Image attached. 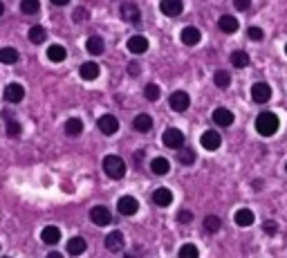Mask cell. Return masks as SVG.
Returning <instances> with one entry per match:
<instances>
[{
  "instance_id": "6da1fadb",
  "label": "cell",
  "mask_w": 287,
  "mask_h": 258,
  "mask_svg": "<svg viewBox=\"0 0 287 258\" xmlns=\"http://www.w3.org/2000/svg\"><path fill=\"white\" fill-rule=\"evenodd\" d=\"M256 130L263 137H272L278 130V117L274 113H260L256 117Z\"/></svg>"
},
{
  "instance_id": "7a4b0ae2",
  "label": "cell",
  "mask_w": 287,
  "mask_h": 258,
  "mask_svg": "<svg viewBox=\"0 0 287 258\" xmlns=\"http://www.w3.org/2000/svg\"><path fill=\"white\" fill-rule=\"evenodd\" d=\"M103 171H106L108 177H112V180H121V177L126 175V164L121 157H117V155H106V159H103Z\"/></svg>"
},
{
  "instance_id": "3957f363",
  "label": "cell",
  "mask_w": 287,
  "mask_h": 258,
  "mask_svg": "<svg viewBox=\"0 0 287 258\" xmlns=\"http://www.w3.org/2000/svg\"><path fill=\"white\" fill-rule=\"evenodd\" d=\"M90 220H92L94 225H99V227H106V225H110L112 213H110V209H108V207L97 204V207L90 209Z\"/></svg>"
},
{
  "instance_id": "277c9868",
  "label": "cell",
  "mask_w": 287,
  "mask_h": 258,
  "mask_svg": "<svg viewBox=\"0 0 287 258\" xmlns=\"http://www.w3.org/2000/svg\"><path fill=\"white\" fill-rule=\"evenodd\" d=\"M99 130L103 132V135H115L117 130H119V119L115 117V115H101L97 122Z\"/></svg>"
},
{
  "instance_id": "5b68a950",
  "label": "cell",
  "mask_w": 287,
  "mask_h": 258,
  "mask_svg": "<svg viewBox=\"0 0 287 258\" xmlns=\"http://www.w3.org/2000/svg\"><path fill=\"white\" fill-rule=\"evenodd\" d=\"M168 104H170V108H173L175 113H184V110L188 108V104H191V97H188L186 92L177 90V92H173V95H170Z\"/></svg>"
},
{
  "instance_id": "8992f818",
  "label": "cell",
  "mask_w": 287,
  "mask_h": 258,
  "mask_svg": "<svg viewBox=\"0 0 287 258\" xmlns=\"http://www.w3.org/2000/svg\"><path fill=\"white\" fill-rule=\"evenodd\" d=\"M159 9H161V14H164V16L175 18V16H179L184 11V5H182V0H161Z\"/></svg>"
},
{
  "instance_id": "52a82bcc",
  "label": "cell",
  "mask_w": 287,
  "mask_h": 258,
  "mask_svg": "<svg viewBox=\"0 0 287 258\" xmlns=\"http://www.w3.org/2000/svg\"><path fill=\"white\" fill-rule=\"evenodd\" d=\"M117 209H119L121 216H135L139 209V202L133 198V195H124V198L117 202Z\"/></svg>"
},
{
  "instance_id": "ba28073f",
  "label": "cell",
  "mask_w": 287,
  "mask_h": 258,
  "mask_svg": "<svg viewBox=\"0 0 287 258\" xmlns=\"http://www.w3.org/2000/svg\"><path fill=\"white\" fill-rule=\"evenodd\" d=\"M22 97H25V88L20 83H9L4 88V101H9V104H20Z\"/></svg>"
},
{
  "instance_id": "9c48e42d",
  "label": "cell",
  "mask_w": 287,
  "mask_h": 258,
  "mask_svg": "<svg viewBox=\"0 0 287 258\" xmlns=\"http://www.w3.org/2000/svg\"><path fill=\"white\" fill-rule=\"evenodd\" d=\"M182 144H184L182 130H177V128L164 130V146H168V148H182Z\"/></svg>"
},
{
  "instance_id": "30bf717a",
  "label": "cell",
  "mask_w": 287,
  "mask_h": 258,
  "mask_svg": "<svg viewBox=\"0 0 287 258\" xmlns=\"http://www.w3.org/2000/svg\"><path fill=\"white\" fill-rule=\"evenodd\" d=\"M269 97H272V88L267 86V83H254V88H251V99L256 101V104H265V101H269Z\"/></svg>"
},
{
  "instance_id": "8fae6325",
  "label": "cell",
  "mask_w": 287,
  "mask_h": 258,
  "mask_svg": "<svg viewBox=\"0 0 287 258\" xmlns=\"http://www.w3.org/2000/svg\"><path fill=\"white\" fill-rule=\"evenodd\" d=\"M152 202H155L157 207H168V204L173 202V191L166 189V186H159L157 191H152Z\"/></svg>"
},
{
  "instance_id": "7c38bea8",
  "label": "cell",
  "mask_w": 287,
  "mask_h": 258,
  "mask_svg": "<svg viewBox=\"0 0 287 258\" xmlns=\"http://www.w3.org/2000/svg\"><path fill=\"white\" fill-rule=\"evenodd\" d=\"M202 146H204L206 150H215V148H220V144H222V139H220V135L215 130H206V132H202Z\"/></svg>"
},
{
  "instance_id": "4fadbf2b",
  "label": "cell",
  "mask_w": 287,
  "mask_h": 258,
  "mask_svg": "<svg viewBox=\"0 0 287 258\" xmlns=\"http://www.w3.org/2000/svg\"><path fill=\"white\" fill-rule=\"evenodd\" d=\"M139 9H137V5L135 2H124L121 5V18L126 20V23H137L139 20Z\"/></svg>"
},
{
  "instance_id": "5bb4252c",
  "label": "cell",
  "mask_w": 287,
  "mask_h": 258,
  "mask_svg": "<svg viewBox=\"0 0 287 258\" xmlns=\"http://www.w3.org/2000/svg\"><path fill=\"white\" fill-rule=\"evenodd\" d=\"M85 249H88V243L81 236H74V238L67 240V254H72V256H81Z\"/></svg>"
},
{
  "instance_id": "9a60e30c",
  "label": "cell",
  "mask_w": 287,
  "mask_h": 258,
  "mask_svg": "<svg viewBox=\"0 0 287 258\" xmlns=\"http://www.w3.org/2000/svg\"><path fill=\"white\" fill-rule=\"evenodd\" d=\"M79 74H81V79H85V81H92V79L99 77V65L92 63V61H85V63H81Z\"/></svg>"
},
{
  "instance_id": "2e32d148",
  "label": "cell",
  "mask_w": 287,
  "mask_h": 258,
  "mask_svg": "<svg viewBox=\"0 0 287 258\" xmlns=\"http://www.w3.org/2000/svg\"><path fill=\"white\" fill-rule=\"evenodd\" d=\"M213 122L218 124V126H231L233 124V113L231 110H227V108H218V110H213Z\"/></svg>"
},
{
  "instance_id": "e0dca14e",
  "label": "cell",
  "mask_w": 287,
  "mask_h": 258,
  "mask_svg": "<svg viewBox=\"0 0 287 258\" xmlns=\"http://www.w3.org/2000/svg\"><path fill=\"white\" fill-rule=\"evenodd\" d=\"M133 128H135V130H139V132H148L152 128V117H150V115H146V113L137 115V117L133 119Z\"/></svg>"
},
{
  "instance_id": "ac0fdd59",
  "label": "cell",
  "mask_w": 287,
  "mask_h": 258,
  "mask_svg": "<svg viewBox=\"0 0 287 258\" xmlns=\"http://www.w3.org/2000/svg\"><path fill=\"white\" fill-rule=\"evenodd\" d=\"M40 238H43L45 245H56L58 240H61V229H58V227H54V225H49V227H45V229H43Z\"/></svg>"
},
{
  "instance_id": "d6986e66",
  "label": "cell",
  "mask_w": 287,
  "mask_h": 258,
  "mask_svg": "<svg viewBox=\"0 0 287 258\" xmlns=\"http://www.w3.org/2000/svg\"><path fill=\"white\" fill-rule=\"evenodd\" d=\"M200 38H202V34H200L197 27H184L182 29V43L184 45H197Z\"/></svg>"
},
{
  "instance_id": "ffe728a7",
  "label": "cell",
  "mask_w": 287,
  "mask_h": 258,
  "mask_svg": "<svg viewBox=\"0 0 287 258\" xmlns=\"http://www.w3.org/2000/svg\"><path fill=\"white\" fill-rule=\"evenodd\" d=\"M106 247L110 249V252H119V249L124 247V236H121V231H110V234L106 236Z\"/></svg>"
},
{
  "instance_id": "44dd1931",
  "label": "cell",
  "mask_w": 287,
  "mask_h": 258,
  "mask_svg": "<svg viewBox=\"0 0 287 258\" xmlns=\"http://www.w3.org/2000/svg\"><path fill=\"white\" fill-rule=\"evenodd\" d=\"M67 52L63 45H58V43H54V45L47 47V59L52 61V63H61V61H65Z\"/></svg>"
},
{
  "instance_id": "7402d4cb",
  "label": "cell",
  "mask_w": 287,
  "mask_h": 258,
  "mask_svg": "<svg viewBox=\"0 0 287 258\" xmlns=\"http://www.w3.org/2000/svg\"><path fill=\"white\" fill-rule=\"evenodd\" d=\"M128 50L133 52V54H144V52L148 50V41L144 36H133L128 38Z\"/></svg>"
},
{
  "instance_id": "603a6c76",
  "label": "cell",
  "mask_w": 287,
  "mask_h": 258,
  "mask_svg": "<svg viewBox=\"0 0 287 258\" xmlns=\"http://www.w3.org/2000/svg\"><path fill=\"white\" fill-rule=\"evenodd\" d=\"M233 220H236L238 227H249L254 225V213H251V209H238Z\"/></svg>"
},
{
  "instance_id": "cb8c5ba5",
  "label": "cell",
  "mask_w": 287,
  "mask_h": 258,
  "mask_svg": "<svg viewBox=\"0 0 287 258\" xmlns=\"http://www.w3.org/2000/svg\"><path fill=\"white\" fill-rule=\"evenodd\" d=\"M218 27L222 29L224 34H233V32H238V20L233 18V16H222V18L218 20Z\"/></svg>"
},
{
  "instance_id": "d4e9b609",
  "label": "cell",
  "mask_w": 287,
  "mask_h": 258,
  "mask_svg": "<svg viewBox=\"0 0 287 258\" xmlns=\"http://www.w3.org/2000/svg\"><path fill=\"white\" fill-rule=\"evenodd\" d=\"M168 168H170V164H168V159H164V157H155L150 162V171L155 173V175H166Z\"/></svg>"
},
{
  "instance_id": "484cf974",
  "label": "cell",
  "mask_w": 287,
  "mask_h": 258,
  "mask_svg": "<svg viewBox=\"0 0 287 258\" xmlns=\"http://www.w3.org/2000/svg\"><path fill=\"white\" fill-rule=\"evenodd\" d=\"M81 130H83V122H81V119L72 117V119H67V122H65V132H67L70 137L81 135Z\"/></svg>"
},
{
  "instance_id": "4316f807",
  "label": "cell",
  "mask_w": 287,
  "mask_h": 258,
  "mask_svg": "<svg viewBox=\"0 0 287 258\" xmlns=\"http://www.w3.org/2000/svg\"><path fill=\"white\" fill-rule=\"evenodd\" d=\"M85 47H88L90 54H101V52L106 50V45H103V38H99V36H90L88 43H85Z\"/></svg>"
},
{
  "instance_id": "83f0119b",
  "label": "cell",
  "mask_w": 287,
  "mask_h": 258,
  "mask_svg": "<svg viewBox=\"0 0 287 258\" xmlns=\"http://www.w3.org/2000/svg\"><path fill=\"white\" fill-rule=\"evenodd\" d=\"M45 38H47V32H45V27L43 25H34V27L29 29V41L31 43H45Z\"/></svg>"
},
{
  "instance_id": "f1b7e54d",
  "label": "cell",
  "mask_w": 287,
  "mask_h": 258,
  "mask_svg": "<svg viewBox=\"0 0 287 258\" xmlns=\"http://www.w3.org/2000/svg\"><path fill=\"white\" fill-rule=\"evenodd\" d=\"M16 61H18V52L13 50V47H2V50H0V63L11 65V63H16Z\"/></svg>"
},
{
  "instance_id": "f546056e",
  "label": "cell",
  "mask_w": 287,
  "mask_h": 258,
  "mask_svg": "<svg viewBox=\"0 0 287 258\" xmlns=\"http://www.w3.org/2000/svg\"><path fill=\"white\" fill-rule=\"evenodd\" d=\"M20 9H22V14L34 16V14H38V11H40V2H38V0H22Z\"/></svg>"
},
{
  "instance_id": "4dcf8cb0",
  "label": "cell",
  "mask_w": 287,
  "mask_h": 258,
  "mask_svg": "<svg viewBox=\"0 0 287 258\" xmlns=\"http://www.w3.org/2000/svg\"><path fill=\"white\" fill-rule=\"evenodd\" d=\"M213 81H215V86H218L220 90H227L229 83H231V74L224 72V70H218V72H215V77H213Z\"/></svg>"
},
{
  "instance_id": "1f68e13d",
  "label": "cell",
  "mask_w": 287,
  "mask_h": 258,
  "mask_svg": "<svg viewBox=\"0 0 287 258\" xmlns=\"http://www.w3.org/2000/svg\"><path fill=\"white\" fill-rule=\"evenodd\" d=\"M231 65H236V68H247V65H249V54L242 52V50L233 52V54H231Z\"/></svg>"
},
{
  "instance_id": "d6a6232c",
  "label": "cell",
  "mask_w": 287,
  "mask_h": 258,
  "mask_svg": "<svg viewBox=\"0 0 287 258\" xmlns=\"http://www.w3.org/2000/svg\"><path fill=\"white\" fill-rule=\"evenodd\" d=\"M220 227H222V222H220L218 216H206L204 218V229L209 231V234H218Z\"/></svg>"
},
{
  "instance_id": "836d02e7",
  "label": "cell",
  "mask_w": 287,
  "mask_h": 258,
  "mask_svg": "<svg viewBox=\"0 0 287 258\" xmlns=\"http://www.w3.org/2000/svg\"><path fill=\"white\" fill-rule=\"evenodd\" d=\"M200 256V252H197V247L195 245H182V247H179V258H197Z\"/></svg>"
},
{
  "instance_id": "e575fe53",
  "label": "cell",
  "mask_w": 287,
  "mask_h": 258,
  "mask_svg": "<svg viewBox=\"0 0 287 258\" xmlns=\"http://www.w3.org/2000/svg\"><path fill=\"white\" fill-rule=\"evenodd\" d=\"M144 97H146L148 101H157L159 99V88H157L155 83H148V86L144 88Z\"/></svg>"
},
{
  "instance_id": "d590c367",
  "label": "cell",
  "mask_w": 287,
  "mask_h": 258,
  "mask_svg": "<svg viewBox=\"0 0 287 258\" xmlns=\"http://www.w3.org/2000/svg\"><path fill=\"white\" fill-rule=\"evenodd\" d=\"M22 132V126L16 122V119H7V135L9 137H18Z\"/></svg>"
},
{
  "instance_id": "8d00e7d4",
  "label": "cell",
  "mask_w": 287,
  "mask_h": 258,
  "mask_svg": "<svg viewBox=\"0 0 287 258\" xmlns=\"http://www.w3.org/2000/svg\"><path fill=\"white\" fill-rule=\"evenodd\" d=\"M179 162H182V164H193V162H195V153H193L191 148L179 150Z\"/></svg>"
},
{
  "instance_id": "74e56055",
  "label": "cell",
  "mask_w": 287,
  "mask_h": 258,
  "mask_svg": "<svg viewBox=\"0 0 287 258\" xmlns=\"http://www.w3.org/2000/svg\"><path fill=\"white\" fill-rule=\"evenodd\" d=\"M247 34H249L251 41H263V36H265V32L260 27H249V32H247Z\"/></svg>"
},
{
  "instance_id": "f35d334b",
  "label": "cell",
  "mask_w": 287,
  "mask_h": 258,
  "mask_svg": "<svg viewBox=\"0 0 287 258\" xmlns=\"http://www.w3.org/2000/svg\"><path fill=\"white\" fill-rule=\"evenodd\" d=\"M263 229H265V234H269V236H274L278 231V225L274 220H265L263 222Z\"/></svg>"
},
{
  "instance_id": "ab89813d",
  "label": "cell",
  "mask_w": 287,
  "mask_h": 258,
  "mask_svg": "<svg viewBox=\"0 0 287 258\" xmlns=\"http://www.w3.org/2000/svg\"><path fill=\"white\" fill-rule=\"evenodd\" d=\"M193 220V213L188 211V209H182V211L177 213V222H191Z\"/></svg>"
},
{
  "instance_id": "60d3db41",
  "label": "cell",
  "mask_w": 287,
  "mask_h": 258,
  "mask_svg": "<svg viewBox=\"0 0 287 258\" xmlns=\"http://www.w3.org/2000/svg\"><path fill=\"white\" fill-rule=\"evenodd\" d=\"M249 5H251V0H233V7H236L238 11L249 9Z\"/></svg>"
},
{
  "instance_id": "b9f144b4",
  "label": "cell",
  "mask_w": 287,
  "mask_h": 258,
  "mask_svg": "<svg viewBox=\"0 0 287 258\" xmlns=\"http://www.w3.org/2000/svg\"><path fill=\"white\" fill-rule=\"evenodd\" d=\"M72 18H74L76 23H81V20H88V11H85L83 7H79V9L74 11V16H72Z\"/></svg>"
},
{
  "instance_id": "7bdbcfd3",
  "label": "cell",
  "mask_w": 287,
  "mask_h": 258,
  "mask_svg": "<svg viewBox=\"0 0 287 258\" xmlns=\"http://www.w3.org/2000/svg\"><path fill=\"white\" fill-rule=\"evenodd\" d=\"M128 74H130V77H137V74H139V63H135V61H133V63H128Z\"/></svg>"
},
{
  "instance_id": "ee69618b",
  "label": "cell",
  "mask_w": 287,
  "mask_h": 258,
  "mask_svg": "<svg viewBox=\"0 0 287 258\" xmlns=\"http://www.w3.org/2000/svg\"><path fill=\"white\" fill-rule=\"evenodd\" d=\"M70 0H52V5H56V7H63V5H67Z\"/></svg>"
},
{
  "instance_id": "f6af8a7d",
  "label": "cell",
  "mask_w": 287,
  "mask_h": 258,
  "mask_svg": "<svg viewBox=\"0 0 287 258\" xmlns=\"http://www.w3.org/2000/svg\"><path fill=\"white\" fill-rule=\"evenodd\" d=\"M47 258H63V254H58V252H49V256Z\"/></svg>"
},
{
  "instance_id": "bcb514c9",
  "label": "cell",
  "mask_w": 287,
  "mask_h": 258,
  "mask_svg": "<svg viewBox=\"0 0 287 258\" xmlns=\"http://www.w3.org/2000/svg\"><path fill=\"white\" fill-rule=\"evenodd\" d=\"M4 14V5H2V2H0V16H2Z\"/></svg>"
},
{
  "instance_id": "7dc6e473",
  "label": "cell",
  "mask_w": 287,
  "mask_h": 258,
  "mask_svg": "<svg viewBox=\"0 0 287 258\" xmlns=\"http://www.w3.org/2000/svg\"><path fill=\"white\" fill-rule=\"evenodd\" d=\"M124 258H133V256H124Z\"/></svg>"
},
{
  "instance_id": "c3c4849f",
  "label": "cell",
  "mask_w": 287,
  "mask_h": 258,
  "mask_svg": "<svg viewBox=\"0 0 287 258\" xmlns=\"http://www.w3.org/2000/svg\"><path fill=\"white\" fill-rule=\"evenodd\" d=\"M285 54H287V45H285Z\"/></svg>"
},
{
  "instance_id": "681fc988",
  "label": "cell",
  "mask_w": 287,
  "mask_h": 258,
  "mask_svg": "<svg viewBox=\"0 0 287 258\" xmlns=\"http://www.w3.org/2000/svg\"><path fill=\"white\" fill-rule=\"evenodd\" d=\"M285 168H287V166H285Z\"/></svg>"
},
{
  "instance_id": "f907efd6",
  "label": "cell",
  "mask_w": 287,
  "mask_h": 258,
  "mask_svg": "<svg viewBox=\"0 0 287 258\" xmlns=\"http://www.w3.org/2000/svg\"><path fill=\"white\" fill-rule=\"evenodd\" d=\"M7 258H9V256H7Z\"/></svg>"
}]
</instances>
